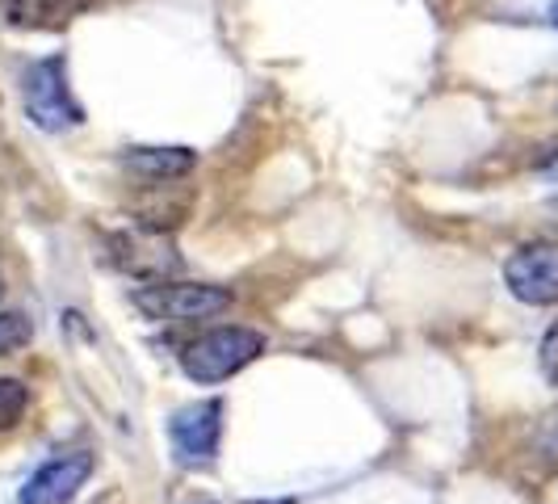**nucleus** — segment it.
Returning <instances> with one entry per match:
<instances>
[{
  "mask_svg": "<svg viewBox=\"0 0 558 504\" xmlns=\"http://www.w3.org/2000/svg\"><path fill=\"white\" fill-rule=\"evenodd\" d=\"M29 387L17 379H0V429H13L17 420L26 417Z\"/></svg>",
  "mask_w": 558,
  "mask_h": 504,
  "instance_id": "nucleus-10",
  "label": "nucleus"
},
{
  "mask_svg": "<svg viewBox=\"0 0 558 504\" xmlns=\"http://www.w3.org/2000/svg\"><path fill=\"white\" fill-rule=\"evenodd\" d=\"M110 256L122 274L151 281V286H160L168 274L181 269V256L172 249V240H168L165 231H151V227H135V231L110 236Z\"/></svg>",
  "mask_w": 558,
  "mask_h": 504,
  "instance_id": "nucleus-4",
  "label": "nucleus"
},
{
  "mask_svg": "<svg viewBox=\"0 0 558 504\" xmlns=\"http://www.w3.org/2000/svg\"><path fill=\"white\" fill-rule=\"evenodd\" d=\"M197 165V156L190 147H131L126 152V168H135L151 181H172L185 177Z\"/></svg>",
  "mask_w": 558,
  "mask_h": 504,
  "instance_id": "nucleus-9",
  "label": "nucleus"
},
{
  "mask_svg": "<svg viewBox=\"0 0 558 504\" xmlns=\"http://www.w3.org/2000/svg\"><path fill=\"white\" fill-rule=\"evenodd\" d=\"M504 281L530 308H550V303H558V244L537 240V244L517 249L508 256V265H504Z\"/></svg>",
  "mask_w": 558,
  "mask_h": 504,
  "instance_id": "nucleus-5",
  "label": "nucleus"
},
{
  "mask_svg": "<svg viewBox=\"0 0 558 504\" xmlns=\"http://www.w3.org/2000/svg\"><path fill=\"white\" fill-rule=\"evenodd\" d=\"M265 353V336L256 328H215V333L197 336L194 345L181 353V365L194 383H223L231 374H240L244 365H252Z\"/></svg>",
  "mask_w": 558,
  "mask_h": 504,
  "instance_id": "nucleus-1",
  "label": "nucleus"
},
{
  "mask_svg": "<svg viewBox=\"0 0 558 504\" xmlns=\"http://www.w3.org/2000/svg\"><path fill=\"white\" fill-rule=\"evenodd\" d=\"M26 113L43 131H68L84 118L68 88V63L59 56L38 59L26 72Z\"/></svg>",
  "mask_w": 558,
  "mask_h": 504,
  "instance_id": "nucleus-2",
  "label": "nucleus"
},
{
  "mask_svg": "<svg viewBox=\"0 0 558 504\" xmlns=\"http://www.w3.org/2000/svg\"><path fill=\"white\" fill-rule=\"evenodd\" d=\"M93 476V454L72 449V454H59L51 463H43L22 488V504H68L76 496V488H84V479Z\"/></svg>",
  "mask_w": 558,
  "mask_h": 504,
  "instance_id": "nucleus-7",
  "label": "nucleus"
},
{
  "mask_svg": "<svg viewBox=\"0 0 558 504\" xmlns=\"http://www.w3.org/2000/svg\"><path fill=\"white\" fill-rule=\"evenodd\" d=\"M542 374L550 379V387H558V320L550 324V333L542 336Z\"/></svg>",
  "mask_w": 558,
  "mask_h": 504,
  "instance_id": "nucleus-12",
  "label": "nucleus"
},
{
  "mask_svg": "<svg viewBox=\"0 0 558 504\" xmlns=\"http://www.w3.org/2000/svg\"><path fill=\"white\" fill-rule=\"evenodd\" d=\"M135 308L151 320H210L219 311L231 308V295L223 286H190V281H160V286H143L135 290Z\"/></svg>",
  "mask_w": 558,
  "mask_h": 504,
  "instance_id": "nucleus-3",
  "label": "nucleus"
},
{
  "mask_svg": "<svg viewBox=\"0 0 558 504\" xmlns=\"http://www.w3.org/2000/svg\"><path fill=\"white\" fill-rule=\"evenodd\" d=\"M0 295H4V281H0Z\"/></svg>",
  "mask_w": 558,
  "mask_h": 504,
  "instance_id": "nucleus-14",
  "label": "nucleus"
},
{
  "mask_svg": "<svg viewBox=\"0 0 558 504\" xmlns=\"http://www.w3.org/2000/svg\"><path fill=\"white\" fill-rule=\"evenodd\" d=\"M281 504H290V501H281Z\"/></svg>",
  "mask_w": 558,
  "mask_h": 504,
  "instance_id": "nucleus-15",
  "label": "nucleus"
},
{
  "mask_svg": "<svg viewBox=\"0 0 558 504\" xmlns=\"http://www.w3.org/2000/svg\"><path fill=\"white\" fill-rule=\"evenodd\" d=\"M172 446L185 463H210L219 454V437H223V404L206 399V404H190L172 417Z\"/></svg>",
  "mask_w": 558,
  "mask_h": 504,
  "instance_id": "nucleus-6",
  "label": "nucleus"
},
{
  "mask_svg": "<svg viewBox=\"0 0 558 504\" xmlns=\"http://www.w3.org/2000/svg\"><path fill=\"white\" fill-rule=\"evenodd\" d=\"M550 17H555V26H558V0L550 4Z\"/></svg>",
  "mask_w": 558,
  "mask_h": 504,
  "instance_id": "nucleus-13",
  "label": "nucleus"
},
{
  "mask_svg": "<svg viewBox=\"0 0 558 504\" xmlns=\"http://www.w3.org/2000/svg\"><path fill=\"white\" fill-rule=\"evenodd\" d=\"M29 336H34V328H29L26 315H22V311H4V315H0V358H4V353H17L22 345H29Z\"/></svg>",
  "mask_w": 558,
  "mask_h": 504,
  "instance_id": "nucleus-11",
  "label": "nucleus"
},
{
  "mask_svg": "<svg viewBox=\"0 0 558 504\" xmlns=\"http://www.w3.org/2000/svg\"><path fill=\"white\" fill-rule=\"evenodd\" d=\"M93 0H0V13L22 29H63Z\"/></svg>",
  "mask_w": 558,
  "mask_h": 504,
  "instance_id": "nucleus-8",
  "label": "nucleus"
}]
</instances>
